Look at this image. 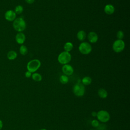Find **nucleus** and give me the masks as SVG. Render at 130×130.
<instances>
[{
	"label": "nucleus",
	"instance_id": "1",
	"mask_svg": "<svg viewBox=\"0 0 130 130\" xmlns=\"http://www.w3.org/2000/svg\"><path fill=\"white\" fill-rule=\"evenodd\" d=\"M13 26L17 31L22 32L24 31L26 27V24L25 20L21 17L16 18L13 22Z\"/></svg>",
	"mask_w": 130,
	"mask_h": 130
},
{
	"label": "nucleus",
	"instance_id": "2",
	"mask_svg": "<svg viewBox=\"0 0 130 130\" xmlns=\"http://www.w3.org/2000/svg\"><path fill=\"white\" fill-rule=\"evenodd\" d=\"M41 63L40 60L35 59L30 60L27 64V70L31 73H35L41 67Z\"/></svg>",
	"mask_w": 130,
	"mask_h": 130
},
{
	"label": "nucleus",
	"instance_id": "3",
	"mask_svg": "<svg viewBox=\"0 0 130 130\" xmlns=\"http://www.w3.org/2000/svg\"><path fill=\"white\" fill-rule=\"evenodd\" d=\"M58 62L62 64H68L72 59V56L70 52L63 51L61 52L58 56Z\"/></svg>",
	"mask_w": 130,
	"mask_h": 130
},
{
	"label": "nucleus",
	"instance_id": "4",
	"mask_svg": "<svg viewBox=\"0 0 130 130\" xmlns=\"http://www.w3.org/2000/svg\"><path fill=\"white\" fill-rule=\"evenodd\" d=\"M73 91L76 96L79 97L82 96L85 93V86L82 83H77L73 86Z\"/></svg>",
	"mask_w": 130,
	"mask_h": 130
},
{
	"label": "nucleus",
	"instance_id": "5",
	"mask_svg": "<svg viewBox=\"0 0 130 130\" xmlns=\"http://www.w3.org/2000/svg\"><path fill=\"white\" fill-rule=\"evenodd\" d=\"M96 117L99 121L103 123L107 122L110 119V115L109 113L104 110L99 111L97 112Z\"/></svg>",
	"mask_w": 130,
	"mask_h": 130
},
{
	"label": "nucleus",
	"instance_id": "6",
	"mask_svg": "<svg viewBox=\"0 0 130 130\" xmlns=\"http://www.w3.org/2000/svg\"><path fill=\"white\" fill-rule=\"evenodd\" d=\"M125 48V43L122 40L117 39L115 41L112 45L113 51L116 53L122 52Z\"/></svg>",
	"mask_w": 130,
	"mask_h": 130
},
{
	"label": "nucleus",
	"instance_id": "7",
	"mask_svg": "<svg viewBox=\"0 0 130 130\" xmlns=\"http://www.w3.org/2000/svg\"><path fill=\"white\" fill-rule=\"evenodd\" d=\"M79 50L82 54L86 55L91 52L92 47L89 43L87 42H82L79 46Z\"/></svg>",
	"mask_w": 130,
	"mask_h": 130
},
{
	"label": "nucleus",
	"instance_id": "8",
	"mask_svg": "<svg viewBox=\"0 0 130 130\" xmlns=\"http://www.w3.org/2000/svg\"><path fill=\"white\" fill-rule=\"evenodd\" d=\"M62 71L64 75L67 76H71L74 73V69L70 64H63L62 66Z\"/></svg>",
	"mask_w": 130,
	"mask_h": 130
},
{
	"label": "nucleus",
	"instance_id": "9",
	"mask_svg": "<svg viewBox=\"0 0 130 130\" xmlns=\"http://www.w3.org/2000/svg\"><path fill=\"white\" fill-rule=\"evenodd\" d=\"M5 18L8 21H13L16 18V14L12 10H8L5 14Z\"/></svg>",
	"mask_w": 130,
	"mask_h": 130
},
{
	"label": "nucleus",
	"instance_id": "10",
	"mask_svg": "<svg viewBox=\"0 0 130 130\" xmlns=\"http://www.w3.org/2000/svg\"><path fill=\"white\" fill-rule=\"evenodd\" d=\"M88 41L91 43H95L98 40V36L96 32L94 31H91L88 33L87 36Z\"/></svg>",
	"mask_w": 130,
	"mask_h": 130
},
{
	"label": "nucleus",
	"instance_id": "11",
	"mask_svg": "<svg viewBox=\"0 0 130 130\" xmlns=\"http://www.w3.org/2000/svg\"><path fill=\"white\" fill-rule=\"evenodd\" d=\"M15 40L18 44H23L25 41V36L23 32H19L16 35Z\"/></svg>",
	"mask_w": 130,
	"mask_h": 130
},
{
	"label": "nucleus",
	"instance_id": "12",
	"mask_svg": "<svg viewBox=\"0 0 130 130\" xmlns=\"http://www.w3.org/2000/svg\"><path fill=\"white\" fill-rule=\"evenodd\" d=\"M115 11L114 7L111 4H107L104 7V12L108 15H112Z\"/></svg>",
	"mask_w": 130,
	"mask_h": 130
},
{
	"label": "nucleus",
	"instance_id": "13",
	"mask_svg": "<svg viewBox=\"0 0 130 130\" xmlns=\"http://www.w3.org/2000/svg\"><path fill=\"white\" fill-rule=\"evenodd\" d=\"M98 94L99 96L102 99H106L108 96V92L104 88H100L98 90Z\"/></svg>",
	"mask_w": 130,
	"mask_h": 130
},
{
	"label": "nucleus",
	"instance_id": "14",
	"mask_svg": "<svg viewBox=\"0 0 130 130\" xmlns=\"http://www.w3.org/2000/svg\"><path fill=\"white\" fill-rule=\"evenodd\" d=\"M7 56L9 60H14L16 58V57L17 56V54L16 51H15L14 50H11L8 52Z\"/></svg>",
	"mask_w": 130,
	"mask_h": 130
},
{
	"label": "nucleus",
	"instance_id": "15",
	"mask_svg": "<svg viewBox=\"0 0 130 130\" xmlns=\"http://www.w3.org/2000/svg\"><path fill=\"white\" fill-rule=\"evenodd\" d=\"M77 37L78 39L80 41H83L86 38V32L82 30H79L77 34Z\"/></svg>",
	"mask_w": 130,
	"mask_h": 130
},
{
	"label": "nucleus",
	"instance_id": "16",
	"mask_svg": "<svg viewBox=\"0 0 130 130\" xmlns=\"http://www.w3.org/2000/svg\"><path fill=\"white\" fill-rule=\"evenodd\" d=\"M63 48L64 51L70 52L73 48V44L70 42H67L64 44Z\"/></svg>",
	"mask_w": 130,
	"mask_h": 130
},
{
	"label": "nucleus",
	"instance_id": "17",
	"mask_svg": "<svg viewBox=\"0 0 130 130\" xmlns=\"http://www.w3.org/2000/svg\"><path fill=\"white\" fill-rule=\"evenodd\" d=\"M31 78L33 80L37 81V82L41 81L42 79V77L41 75L38 73H34L31 75Z\"/></svg>",
	"mask_w": 130,
	"mask_h": 130
},
{
	"label": "nucleus",
	"instance_id": "18",
	"mask_svg": "<svg viewBox=\"0 0 130 130\" xmlns=\"http://www.w3.org/2000/svg\"><path fill=\"white\" fill-rule=\"evenodd\" d=\"M92 82L91 78L89 76H85L82 79V83L84 85H88L91 84Z\"/></svg>",
	"mask_w": 130,
	"mask_h": 130
},
{
	"label": "nucleus",
	"instance_id": "19",
	"mask_svg": "<svg viewBox=\"0 0 130 130\" xmlns=\"http://www.w3.org/2000/svg\"><path fill=\"white\" fill-rule=\"evenodd\" d=\"M59 81L63 84H66L69 82V78L68 76L65 75H62L59 77Z\"/></svg>",
	"mask_w": 130,
	"mask_h": 130
},
{
	"label": "nucleus",
	"instance_id": "20",
	"mask_svg": "<svg viewBox=\"0 0 130 130\" xmlns=\"http://www.w3.org/2000/svg\"><path fill=\"white\" fill-rule=\"evenodd\" d=\"M19 52L20 54L22 55H26L27 52H28V49L25 46V45H21L20 47L19 48Z\"/></svg>",
	"mask_w": 130,
	"mask_h": 130
},
{
	"label": "nucleus",
	"instance_id": "21",
	"mask_svg": "<svg viewBox=\"0 0 130 130\" xmlns=\"http://www.w3.org/2000/svg\"><path fill=\"white\" fill-rule=\"evenodd\" d=\"M14 11L16 14H20L23 11V7L21 5H18L15 8Z\"/></svg>",
	"mask_w": 130,
	"mask_h": 130
},
{
	"label": "nucleus",
	"instance_id": "22",
	"mask_svg": "<svg viewBox=\"0 0 130 130\" xmlns=\"http://www.w3.org/2000/svg\"><path fill=\"white\" fill-rule=\"evenodd\" d=\"M116 37L119 40H122L124 37V33L122 30H119L117 31Z\"/></svg>",
	"mask_w": 130,
	"mask_h": 130
},
{
	"label": "nucleus",
	"instance_id": "23",
	"mask_svg": "<svg viewBox=\"0 0 130 130\" xmlns=\"http://www.w3.org/2000/svg\"><path fill=\"white\" fill-rule=\"evenodd\" d=\"M91 124L93 127H98L100 125L99 121L96 119H94V120H92L91 122Z\"/></svg>",
	"mask_w": 130,
	"mask_h": 130
},
{
	"label": "nucleus",
	"instance_id": "24",
	"mask_svg": "<svg viewBox=\"0 0 130 130\" xmlns=\"http://www.w3.org/2000/svg\"><path fill=\"white\" fill-rule=\"evenodd\" d=\"M31 75H32V73L29 71H26L25 73V76L26 77V78H30V77H31Z\"/></svg>",
	"mask_w": 130,
	"mask_h": 130
},
{
	"label": "nucleus",
	"instance_id": "25",
	"mask_svg": "<svg viewBox=\"0 0 130 130\" xmlns=\"http://www.w3.org/2000/svg\"><path fill=\"white\" fill-rule=\"evenodd\" d=\"M25 2L27 3H28V4H32L34 2V1H35V0H25Z\"/></svg>",
	"mask_w": 130,
	"mask_h": 130
},
{
	"label": "nucleus",
	"instance_id": "26",
	"mask_svg": "<svg viewBox=\"0 0 130 130\" xmlns=\"http://www.w3.org/2000/svg\"><path fill=\"white\" fill-rule=\"evenodd\" d=\"M96 114H97V112H95V111H93L91 113V115L93 116V117H95L96 116Z\"/></svg>",
	"mask_w": 130,
	"mask_h": 130
},
{
	"label": "nucleus",
	"instance_id": "27",
	"mask_svg": "<svg viewBox=\"0 0 130 130\" xmlns=\"http://www.w3.org/2000/svg\"><path fill=\"white\" fill-rule=\"evenodd\" d=\"M3 123L2 122V121L0 119V130H1L3 128Z\"/></svg>",
	"mask_w": 130,
	"mask_h": 130
},
{
	"label": "nucleus",
	"instance_id": "28",
	"mask_svg": "<svg viewBox=\"0 0 130 130\" xmlns=\"http://www.w3.org/2000/svg\"><path fill=\"white\" fill-rule=\"evenodd\" d=\"M39 130H47V129H45V128H42V129H39Z\"/></svg>",
	"mask_w": 130,
	"mask_h": 130
},
{
	"label": "nucleus",
	"instance_id": "29",
	"mask_svg": "<svg viewBox=\"0 0 130 130\" xmlns=\"http://www.w3.org/2000/svg\"><path fill=\"white\" fill-rule=\"evenodd\" d=\"M89 130H94V129H89Z\"/></svg>",
	"mask_w": 130,
	"mask_h": 130
}]
</instances>
